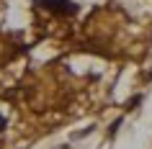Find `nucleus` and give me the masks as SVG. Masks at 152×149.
I'll return each instance as SVG.
<instances>
[{
    "label": "nucleus",
    "mask_w": 152,
    "mask_h": 149,
    "mask_svg": "<svg viewBox=\"0 0 152 149\" xmlns=\"http://www.w3.org/2000/svg\"><path fill=\"white\" fill-rule=\"evenodd\" d=\"M39 5L49 13H57V16H75L77 13V5L72 0H39Z\"/></svg>",
    "instance_id": "f257e3e1"
},
{
    "label": "nucleus",
    "mask_w": 152,
    "mask_h": 149,
    "mask_svg": "<svg viewBox=\"0 0 152 149\" xmlns=\"http://www.w3.org/2000/svg\"><path fill=\"white\" fill-rule=\"evenodd\" d=\"M3 129H5V118L0 116V131H3Z\"/></svg>",
    "instance_id": "f03ea898"
}]
</instances>
